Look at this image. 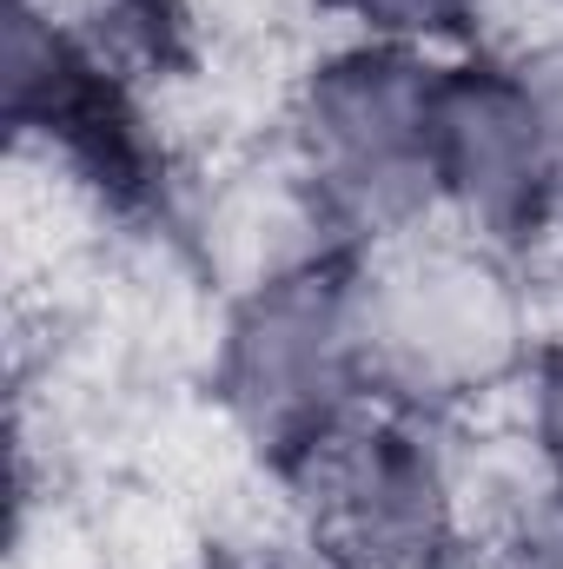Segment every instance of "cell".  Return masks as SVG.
Returning a JSON list of instances; mask_svg holds the SVG:
<instances>
[{"label":"cell","mask_w":563,"mask_h":569,"mask_svg":"<svg viewBox=\"0 0 563 569\" xmlns=\"http://www.w3.org/2000/svg\"><path fill=\"white\" fill-rule=\"evenodd\" d=\"M358 318L372 398L412 418H457L464 405L531 378V298L504 246L471 232H412L358 252Z\"/></svg>","instance_id":"1"},{"label":"cell","mask_w":563,"mask_h":569,"mask_svg":"<svg viewBox=\"0 0 563 569\" xmlns=\"http://www.w3.org/2000/svg\"><path fill=\"white\" fill-rule=\"evenodd\" d=\"M437 60L392 40H352L318 60L292 100V159L318 186L352 252L444 219L437 199Z\"/></svg>","instance_id":"2"},{"label":"cell","mask_w":563,"mask_h":569,"mask_svg":"<svg viewBox=\"0 0 563 569\" xmlns=\"http://www.w3.org/2000/svg\"><path fill=\"white\" fill-rule=\"evenodd\" d=\"M213 391L226 418L279 470L352 411L378 405L358 318V252L233 291L219 325Z\"/></svg>","instance_id":"3"},{"label":"cell","mask_w":563,"mask_h":569,"mask_svg":"<svg viewBox=\"0 0 563 569\" xmlns=\"http://www.w3.org/2000/svg\"><path fill=\"white\" fill-rule=\"evenodd\" d=\"M325 569H444L464 537L457 463L431 418L365 405L285 463Z\"/></svg>","instance_id":"4"},{"label":"cell","mask_w":563,"mask_h":569,"mask_svg":"<svg viewBox=\"0 0 563 569\" xmlns=\"http://www.w3.org/2000/svg\"><path fill=\"white\" fill-rule=\"evenodd\" d=\"M437 199L444 219H457V232L491 239V246H517L531 239L551 206H563L544 127L531 113V93L511 67V53H477V60H451L437 67Z\"/></svg>","instance_id":"5"},{"label":"cell","mask_w":563,"mask_h":569,"mask_svg":"<svg viewBox=\"0 0 563 569\" xmlns=\"http://www.w3.org/2000/svg\"><path fill=\"white\" fill-rule=\"evenodd\" d=\"M199 239H206V266L226 279V291H253L325 259H352L338 219L325 212L318 186L305 179L292 152L279 166H246L219 192H206Z\"/></svg>","instance_id":"6"},{"label":"cell","mask_w":563,"mask_h":569,"mask_svg":"<svg viewBox=\"0 0 563 569\" xmlns=\"http://www.w3.org/2000/svg\"><path fill=\"white\" fill-rule=\"evenodd\" d=\"M358 20V40H392V47H418L431 53L437 40H457L484 0H338Z\"/></svg>","instance_id":"7"},{"label":"cell","mask_w":563,"mask_h":569,"mask_svg":"<svg viewBox=\"0 0 563 569\" xmlns=\"http://www.w3.org/2000/svg\"><path fill=\"white\" fill-rule=\"evenodd\" d=\"M491 569H563V490L557 483H544L537 497H524L497 523Z\"/></svg>","instance_id":"8"},{"label":"cell","mask_w":563,"mask_h":569,"mask_svg":"<svg viewBox=\"0 0 563 569\" xmlns=\"http://www.w3.org/2000/svg\"><path fill=\"white\" fill-rule=\"evenodd\" d=\"M511 67H517V80L531 93V113L544 127V152H551V172H557V192H563V33L517 47Z\"/></svg>","instance_id":"9"},{"label":"cell","mask_w":563,"mask_h":569,"mask_svg":"<svg viewBox=\"0 0 563 569\" xmlns=\"http://www.w3.org/2000/svg\"><path fill=\"white\" fill-rule=\"evenodd\" d=\"M531 450L544 463V483L563 490V345L537 351L531 365Z\"/></svg>","instance_id":"10"},{"label":"cell","mask_w":563,"mask_h":569,"mask_svg":"<svg viewBox=\"0 0 563 569\" xmlns=\"http://www.w3.org/2000/svg\"><path fill=\"white\" fill-rule=\"evenodd\" d=\"M27 7H40L47 20H60L67 33H80L87 47H100V53H107V40L140 33V20H146V7H152V0H27Z\"/></svg>","instance_id":"11"},{"label":"cell","mask_w":563,"mask_h":569,"mask_svg":"<svg viewBox=\"0 0 563 569\" xmlns=\"http://www.w3.org/2000/svg\"><path fill=\"white\" fill-rule=\"evenodd\" d=\"M219 569H279V563H219Z\"/></svg>","instance_id":"12"}]
</instances>
